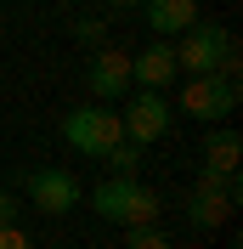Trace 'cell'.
<instances>
[{"label": "cell", "instance_id": "15", "mask_svg": "<svg viewBox=\"0 0 243 249\" xmlns=\"http://www.w3.org/2000/svg\"><path fill=\"white\" fill-rule=\"evenodd\" d=\"M74 40H79V46H91V51H102L107 23H96V17H91V23H74Z\"/></svg>", "mask_w": 243, "mask_h": 249}, {"label": "cell", "instance_id": "18", "mask_svg": "<svg viewBox=\"0 0 243 249\" xmlns=\"http://www.w3.org/2000/svg\"><path fill=\"white\" fill-rule=\"evenodd\" d=\"M107 6H113V12H124V6H147V0H107Z\"/></svg>", "mask_w": 243, "mask_h": 249}, {"label": "cell", "instance_id": "16", "mask_svg": "<svg viewBox=\"0 0 243 249\" xmlns=\"http://www.w3.org/2000/svg\"><path fill=\"white\" fill-rule=\"evenodd\" d=\"M17 210H23V198L17 193H0V227H17Z\"/></svg>", "mask_w": 243, "mask_h": 249}, {"label": "cell", "instance_id": "9", "mask_svg": "<svg viewBox=\"0 0 243 249\" xmlns=\"http://www.w3.org/2000/svg\"><path fill=\"white\" fill-rule=\"evenodd\" d=\"M198 23V0H147V29L158 40H181Z\"/></svg>", "mask_w": 243, "mask_h": 249}, {"label": "cell", "instance_id": "11", "mask_svg": "<svg viewBox=\"0 0 243 249\" xmlns=\"http://www.w3.org/2000/svg\"><path fill=\"white\" fill-rule=\"evenodd\" d=\"M226 215H232V204L221 198V193H204V187H192V198H187V221H192L198 232H215Z\"/></svg>", "mask_w": 243, "mask_h": 249}, {"label": "cell", "instance_id": "8", "mask_svg": "<svg viewBox=\"0 0 243 249\" xmlns=\"http://www.w3.org/2000/svg\"><path fill=\"white\" fill-rule=\"evenodd\" d=\"M175 74L181 68H175V46L170 40H153L141 57H130V85H141V91H164Z\"/></svg>", "mask_w": 243, "mask_h": 249}, {"label": "cell", "instance_id": "7", "mask_svg": "<svg viewBox=\"0 0 243 249\" xmlns=\"http://www.w3.org/2000/svg\"><path fill=\"white\" fill-rule=\"evenodd\" d=\"M85 85H91L96 102H124V91H130V57L113 46H102L91 57V68H85Z\"/></svg>", "mask_w": 243, "mask_h": 249}, {"label": "cell", "instance_id": "2", "mask_svg": "<svg viewBox=\"0 0 243 249\" xmlns=\"http://www.w3.org/2000/svg\"><path fill=\"white\" fill-rule=\"evenodd\" d=\"M85 204L113 227H158V210H164V198L153 187H141L136 176H107Z\"/></svg>", "mask_w": 243, "mask_h": 249}, {"label": "cell", "instance_id": "4", "mask_svg": "<svg viewBox=\"0 0 243 249\" xmlns=\"http://www.w3.org/2000/svg\"><path fill=\"white\" fill-rule=\"evenodd\" d=\"M238 74H198L181 85V113H192L198 124H221L238 113Z\"/></svg>", "mask_w": 243, "mask_h": 249}, {"label": "cell", "instance_id": "10", "mask_svg": "<svg viewBox=\"0 0 243 249\" xmlns=\"http://www.w3.org/2000/svg\"><path fill=\"white\" fill-rule=\"evenodd\" d=\"M198 170H238V153H243V136L232 130V124H221V130H209L204 136V147H198Z\"/></svg>", "mask_w": 243, "mask_h": 249}, {"label": "cell", "instance_id": "5", "mask_svg": "<svg viewBox=\"0 0 243 249\" xmlns=\"http://www.w3.org/2000/svg\"><path fill=\"white\" fill-rule=\"evenodd\" d=\"M119 124H124V142H136V147H153V142H164V136H170L164 91H136V96L119 108Z\"/></svg>", "mask_w": 243, "mask_h": 249}, {"label": "cell", "instance_id": "6", "mask_svg": "<svg viewBox=\"0 0 243 249\" xmlns=\"http://www.w3.org/2000/svg\"><path fill=\"white\" fill-rule=\"evenodd\" d=\"M79 198H85V193H79V181H74L68 170H57V164H46V170L29 176V204L40 210V215H68Z\"/></svg>", "mask_w": 243, "mask_h": 249}, {"label": "cell", "instance_id": "14", "mask_svg": "<svg viewBox=\"0 0 243 249\" xmlns=\"http://www.w3.org/2000/svg\"><path fill=\"white\" fill-rule=\"evenodd\" d=\"M124 232H130V249H175L158 227H124Z\"/></svg>", "mask_w": 243, "mask_h": 249}, {"label": "cell", "instance_id": "12", "mask_svg": "<svg viewBox=\"0 0 243 249\" xmlns=\"http://www.w3.org/2000/svg\"><path fill=\"white\" fill-rule=\"evenodd\" d=\"M198 187H204V193H221L226 204H238V198H243L238 170H198Z\"/></svg>", "mask_w": 243, "mask_h": 249}, {"label": "cell", "instance_id": "17", "mask_svg": "<svg viewBox=\"0 0 243 249\" xmlns=\"http://www.w3.org/2000/svg\"><path fill=\"white\" fill-rule=\"evenodd\" d=\"M0 249H34L23 227H0Z\"/></svg>", "mask_w": 243, "mask_h": 249}, {"label": "cell", "instance_id": "1", "mask_svg": "<svg viewBox=\"0 0 243 249\" xmlns=\"http://www.w3.org/2000/svg\"><path fill=\"white\" fill-rule=\"evenodd\" d=\"M170 46H175V68L187 79H198V74H238V40H232L226 23L198 17L192 29L181 40H170Z\"/></svg>", "mask_w": 243, "mask_h": 249}, {"label": "cell", "instance_id": "13", "mask_svg": "<svg viewBox=\"0 0 243 249\" xmlns=\"http://www.w3.org/2000/svg\"><path fill=\"white\" fill-rule=\"evenodd\" d=\"M102 164H107L113 176H136V164H141V147H136V142H119V147H113V153H107Z\"/></svg>", "mask_w": 243, "mask_h": 249}, {"label": "cell", "instance_id": "3", "mask_svg": "<svg viewBox=\"0 0 243 249\" xmlns=\"http://www.w3.org/2000/svg\"><path fill=\"white\" fill-rule=\"evenodd\" d=\"M62 142H68L74 153H85V159H107L124 142V124H119L113 108H74L62 119Z\"/></svg>", "mask_w": 243, "mask_h": 249}]
</instances>
